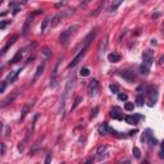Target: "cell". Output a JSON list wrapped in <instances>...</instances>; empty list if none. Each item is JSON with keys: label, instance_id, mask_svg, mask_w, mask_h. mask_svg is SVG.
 I'll return each instance as SVG.
<instances>
[{"label": "cell", "instance_id": "obj_11", "mask_svg": "<svg viewBox=\"0 0 164 164\" xmlns=\"http://www.w3.org/2000/svg\"><path fill=\"white\" fill-rule=\"evenodd\" d=\"M68 15V13L65 12V10H63L62 13H58V14L56 15H54V17H51V24H50V28H53V27H55L56 24L59 23V22H60L63 18L64 17H67Z\"/></svg>", "mask_w": 164, "mask_h": 164}, {"label": "cell", "instance_id": "obj_2", "mask_svg": "<svg viewBox=\"0 0 164 164\" xmlns=\"http://www.w3.org/2000/svg\"><path fill=\"white\" fill-rule=\"evenodd\" d=\"M77 30H78V26H76V24L65 28L60 34V36H59V42H60L63 46H68V44L71 42V40H72V37L75 36V34L77 32Z\"/></svg>", "mask_w": 164, "mask_h": 164}, {"label": "cell", "instance_id": "obj_7", "mask_svg": "<svg viewBox=\"0 0 164 164\" xmlns=\"http://www.w3.org/2000/svg\"><path fill=\"white\" fill-rule=\"evenodd\" d=\"M86 51H87V46H83V48H82L81 50H80V53H78L77 55H76L75 58H73V60L69 63V68H75L76 65H77L78 63H80V62L82 60V58H83V56H85V54H86Z\"/></svg>", "mask_w": 164, "mask_h": 164}, {"label": "cell", "instance_id": "obj_40", "mask_svg": "<svg viewBox=\"0 0 164 164\" xmlns=\"http://www.w3.org/2000/svg\"><path fill=\"white\" fill-rule=\"evenodd\" d=\"M51 158H53V155H51V154H48V157H46V159H45V164H50Z\"/></svg>", "mask_w": 164, "mask_h": 164}, {"label": "cell", "instance_id": "obj_5", "mask_svg": "<svg viewBox=\"0 0 164 164\" xmlns=\"http://www.w3.org/2000/svg\"><path fill=\"white\" fill-rule=\"evenodd\" d=\"M153 62H154V53L151 50H145L142 54V65L150 68Z\"/></svg>", "mask_w": 164, "mask_h": 164}, {"label": "cell", "instance_id": "obj_38", "mask_svg": "<svg viewBox=\"0 0 164 164\" xmlns=\"http://www.w3.org/2000/svg\"><path fill=\"white\" fill-rule=\"evenodd\" d=\"M103 7H104V1H103V3H101V4H100V5H99V8H97V9H96V10H95V12H94V13H92V14H94V15H97V14H99V12H100V9H101V8H103Z\"/></svg>", "mask_w": 164, "mask_h": 164}, {"label": "cell", "instance_id": "obj_16", "mask_svg": "<svg viewBox=\"0 0 164 164\" xmlns=\"http://www.w3.org/2000/svg\"><path fill=\"white\" fill-rule=\"evenodd\" d=\"M141 118H142L141 116H126L124 121H126V123H128V124H137L138 119H141Z\"/></svg>", "mask_w": 164, "mask_h": 164}, {"label": "cell", "instance_id": "obj_22", "mask_svg": "<svg viewBox=\"0 0 164 164\" xmlns=\"http://www.w3.org/2000/svg\"><path fill=\"white\" fill-rule=\"evenodd\" d=\"M109 132V126H108V123L106 122H103L99 126V133L101 136H104V135H106V133Z\"/></svg>", "mask_w": 164, "mask_h": 164}, {"label": "cell", "instance_id": "obj_32", "mask_svg": "<svg viewBox=\"0 0 164 164\" xmlns=\"http://www.w3.org/2000/svg\"><path fill=\"white\" fill-rule=\"evenodd\" d=\"M5 89H7V82L0 81V94H3V92L5 91Z\"/></svg>", "mask_w": 164, "mask_h": 164}, {"label": "cell", "instance_id": "obj_1", "mask_svg": "<svg viewBox=\"0 0 164 164\" xmlns=\"http://www.w3.org/2000/svg\"><path fill=\"white\" fill-rule=\"evenodd\" d=\"M73 85H75V78L69 77L65 82V86H64V91L62 92V99H60V104H59V113L62 114V117H64V112H65V104H67L68 96L69 94L72 92L73 89Z\"/></svg>", "mask_w": 164, "mask_h": 164}, {"label": "cell", "instance_id": "obj_37", "mask_svg": "<svg viewBox=\"0 0 164 164\" xmlns=\"http://www.w3.org/2000/svg\"><path fill=\"white\" fill-rule=\"evenodd\" d=\"M118 99L122 100V101H126L128 99V96H127V94H118Z\"/></svg>", "mask_w": 164, "mask_h": 164}, {"label": "cell", "instance_id": "obj_35", "mask_svg": "<svg viewBox=\"0 0 164 164\" xmlns=\"http://www.w3.org/2000/svg\"><path fill=\"white\" fill-rule=\"evenodd\" d=\"M105 48H106V39L104 40V42L100 45V49H99V53H100V55H101V53H104V50H105Z\"/></svg>", "mask_w": 164, "mask_h": 164}, {"label": "cell", "instance_id": "obj_27", "mask_svg": "<svg viewBox=\"0 0 164 164\" xmlns=\"http://www.w3.org/2000/svg\"><path fill=\"white\" fill-rule=\"evenodd\" d=\"M97 113H99V106H95V108L91 110V113H90V118H91V119L96 118Z\"/></svg>", "mask_w": 164, "mask_h": 164}, {"label": "cell", "instance_id": "obj_25", "mask_svg": "<svg viewBox=\"0 0 164 164\" xmlns=\"http://www.w3.org/2000/svg\"><path fill=\"white\" fill-rule=\"evenodd\" d=\"M80 76H82V77H87V76H90V69H89L87 67L81 68V71H80Z\"/></svg>", "mask_w": 164, "mask_h": 164}, {"label": "cell", "instance_id": "obj_39", "mask_svg": "<svg viewBox=\"0 0 164 164\" xmlns=\"http://www.w3.org/2000/svg\"><path fill=\"white\" fill-rule=\"evenodd\" d=\"M5 154V144L0 145V155H4Z\"/></svg>", "mask_w": 164, "mask_h": 164}, {"label": "cell", "instance_id": "obj_41", "mask_svg": "<svg viewBox=\"0 0 164 164\" xmlns=\"http://www.w3.org/2000/svg\"><path fill=\"white\" fill-rule=\"evenodd\" d=\"M92 163H94V158H87L86 162L82 163V164H92Z\"/></svg>", "mask_w": 164, "mask_h": 164}, {"label": "cell", "instance_id": "obj_46", "mask_svg": "<svg viewBox=\"0 0 164 164\" xmlns=\"http://www.w3.org/2000/svg\"><path fill=\"white\" fill-rule=\"evenodd\" d=\"M1 3H3V0H0V4H1Z\"/></svg>", "mask_w": 164, "mask_h": 164}, {"label": "cell", "instance_id": "obj_18", "mask_svg": "<svg viewBox=\"0 0 164 164\" xmlns=\"http://www.w3.org/2000/svg\"><path fill=\"white\" fill-rule=\"evenodd\" d=\"M44 69H45V62H42V63H41V64L39 65V67H37L36 73H35V77H34V80H32V83H34V82H36L37 80H39L40 76L44 73Z\"/></svg>", "mask_w": 164, "mask_h": 164}, {"label": "cell", "instance_id": "obj_24", "mask_svg": "<svg viewBox=\"0 0 164 164\" xmlns=\"http://www.w3.org/2000/svg\"><path fill=\"white\" fill-rule=\"evenodd\" d=\"M144 104H145V97H144V95H137V96H136V105L142 106Z\"/></svg>", "mask_w": 164, "mask_h": 164}, {"label": "cell", "instance_id": "obj_36", "mask_svg": "<svg viewBox=\"0 0 164 164\" xmlns=\"http://www.w3.org/2000/svg\"><path fill=\"white\" fill-rule=\"evenodd\" d=\"M8 24H10V21H3V22H0V30H4Z\"/></svg>", "mask_w": 164, "mask_h": 164}, {"label": "cell", "instance_id": "obj_47", "mask_svg": "<svg viewBox=\"0 0 164 164\" xmlns=\"http://www.w3.org/2000/svg\"><path fill=\"white\" fill-rule=\"evenodd\" d=\"M62 164H64V163H62Z\"/></svg>", "mask_w": 164, "mask_h": 164}, {"label": "cell", "instance_id": "obj_33", "mask_svg": "<svg viewBox=\"0 0 164 164\" xmlns=\"http://www.w3.org/2000/svg\"><path fill=\"white\" fill-rule=\"evenodd\" d=\"M81 101H82V96H78L77 99L75 100V104H73V105H72V110H73V109H76V108H77V106H78V104H80Z\"/></svg>", "mask_w": 164, "mask_h": 164}, {"label": "cell", "instance_id": "obj_21", "mask_svg": "<svg viewBox=\"0 0 164 164\" xmlns=\"http://www.w3.org/2000/svg\"><path fill=\"white\" fill-rule=\"evenodd\" d=\"M22 58H23V51L19 50V51H17V53H15V55L13 56L12 60H10L9 63H10V64H15V63L21 62V60H22Z\"/></svg>", "mask_w": 164, "mask_h": 164}, {"label": "cell", "instance_id": "obj_26", "mask_svg": "<svg viewBox=\"0 0 164 164\" xmlns=\"http://www.w3.org/2000/svg\"><path fill=\"white\" fill-rule=\"evenodd\" d=\"M140 72H141V75L147 76V75H149V72H150V68H147V67H145V65L141 64L140 65Z\"/></svg>", "mask_w": 164, "mask_h": 164}, {"label": "cell", "instance_id": "obj_6", "mask_svg": "<svg viewBox=\"0 0 164 164\" xmlns=\"http://www.w3.org/2000/svg\"><path fill=\"white\" fill-rule=\"evenodd\" d=\"M18 37H19V36H18V35H13V36H12L9 40L7 41V44H5V46L1 49V50H0V58H1V56H4L5 54H7V51L10 49V46H13V45H14V44H15V41L18 40Z\"/></svg>", "mask_w": 164, "mask_h": 164}, {"label": "cell", "instance_id": "obj_19", "mask_svg": "<svg viewBox=\"0 0 164 164\" xmlns=\"http://www.w3.org/2000/svg\"><path fill=\"white\" fill-rule=\"evenodd\" d=\"M32 105H34V104H26V105L23 106V109H22V112H21V118H19V121H23V119L26 118V116L30 113V110H31Z\"/></svg>", "mask_w": 164, "mask_h": 164}, {"label": "cell", "instance_id": "obj_17", "mask_svg": "<svg viewBox=\"0 0 164 164\" xmlns=\"http://www.w3.org/2000/svg\"><path fill=\"white\" fill-rule=\"evenodd\" d=\"M50 24H51V17L45 18V19L42 21V23H41V27H40L41 32H42V34H45V32L50 28Z\"/></svg>", "mask_w": 164, "mask_h": 164}, {"label": "cell", "instance_id": "obj_13", "mask_svg": "<svg viewBox=\"0 0 164 164\" xmlns=\"http://www.w3.org/2000/svg\"><path fill=\"white\" fill-rule=\"evenodd\" d=\"M121 77L124 78L127 82H132L133 80H135V72L131 69H126V71H121Z\"/></svg>", "mask_w": 164, "mask_h": 164}, {"label": "cell", "instance_id": "obj_12", "mask_svg": "<svg viewBox=\"0 0 164 164\" xmlns=\"http://www.w3.org/2000/svg\"><path fill=\"white\" fill-rule=\"evenodd\" d=\"M32 21H34V15H28L26 22H24V24H23V28H22V35H23V36H27V35H28L30 30H31V26H32Z\"/></svg>", "mask_w": 164, "mask_h": 164}, {"label": "cell", "instance_id": "obj_43", "mask_svg": "<svg viewBox=\"0 0 164 164\" xmlns=\"http://www.w3.org/2000/svg\"><path fill=\"white\" fill-rule=\"evenodd\" d=\"M119 164H131V160H124V162H122Z\"/></svg>", "mask_w": 164, "mask_h": 164}, {"label": "cell", "instance_id": "obj_28", "mask_svg": "<svg viewBox=\"0 0 164 164\" xmlns=\"http://www.w3.org/2000/svg\"><path fill=\"white\" fill-rule=\"evenodd\" d=\"M132 153H133V157L136 158V159H138V158L141 157V151H140V149L138 147H133V150H132Z\"/></svg>", "mask_w": 164, "mask_h": 164}, {"label": "cell", "instance_id": "obj_8", "mask_svg": "<svg viewBox=\"0 0 164 164\" xmlns=\"http://www.w3.org/2000/svg\"><path fill=\"white\" fill-rule=\"evenodd\" d=\"M60 62H62V58H59L55 63V67L53 69V73H51V78H50V87L54 89L56 86V76H58V69H59V65H60Z\"/></svg>", "mask_w": 164, "mask_h": 164}, {"label": "cell", "instance_id": "obj_44", "mask_svg": "<svg viewBox=\"0 0 164 164\" xmlns=\"http://www.w3.org/2000/svg\"><path fill=\"white\" fill-rule=\"evenodd\" d=\"M1 128H3V123L0 122V133H1Z\"/></svg>", "mask_w": 164, "mask_h": 164}, {"label": "cell", "instance_id": "obj_34", "mask_svg": "<svg viewBox=\"0 0 164 164\" xmlns=\"http://www.w3.org/2000/svg\"><path fill=\"white\" fill-rule=\"evenodd\" d=\"M121 4H122V1H116V3H114V4H112V7H110V10H112V12H114V10H116L117 8H118V7H119V5H121Z\"/></svg>", "mask_w": 164, "mask_h": 164}, {"label": "cell", "instance_id": "obj_23", "mask_svg": "<svg viewBox=\"0 0 164 164\" xmlns=\"http://www.w3.org/2000/svg\"><path fill=\"white\" fill-rule=\"evenodd\" d=\"M108 60L112 62V63H118L119 60H121V55L117 53H110L108 55Z\"/></svg>", "mask_w": 164, "mask_h": 164}, {"label": "cell", "instance_id": "obj_15", "mask_svg": "<svg viewBox=\"0 0 164 164\" xmlns=\"http://www.w3.org/2000/svg\"><path fill=\"white\" fill-rule=\"evenodd\" d=\"M22 72V69H17V71H12V72L9 73V75L7 76V80H5V82H7V85H10V83H13L15 80H17V77H18V75Z\"/></svg>", "mask_w": 164, "mask_h": 164}, {"label": "cell", "instance_id": "obj_14", "mask_svg": "<svg viewBox=\"0 0 164 164\" xmlns=\"http://www.w3.org/2000/svg\"><path fill=\"white\" fill-rule=\"evenodd\" d=\"M110 117H112L113 119H118V121H122V119H123L122 109L118 108V106H114V108L110 110Z\"/></svg>", "mask_w": 164, "mask_h": 164}, {"label": "cell", "instance_id": "obj_20", "mask_svg": "<svg viewBox=\"0 0 164 164\" xmlns=\"http://www.w3.org/2000/svg\"><path fill=\"white\" fill-rule=\"evenodd\" d=\"M106 150H108L106 145H100V146L97 147L96 154H97V158H99V159H101L103 157H105V155H106Z\"/></svg>", "mask_w": 164, "mask_h": 164}, {"label": "cell", "instance_id": "obj_30", "mask_svg": "<svg viewBox=\"0 0 164 164\" xmlns=\"http://www.w3.org/2000/svg\"><path fill=\"white\" fill-rule=\"evenodd\" d=\"M109 89H110V91L113 92V94H119V89H118V86H117V85L112 83L110 86H109Z\"/></svg>", "mask_w": 164, "mask_h": 164}, {"label": "cell", "instance_id": "obj_10", "mask_svg": "<svg viewBox=\"0 0 164 164\" xmlns=\"http://www.w3.org/2000/svg\"><path fill=\"white\" fill-rule=\"evenodd\" d=\"M18 95H19V92H18V91H14L12 95H9V96H7L4 100H3V101H0V108H5V106H8V105H9V104H12L13 101H14V99H15V97L18 96Z\"/></svg>", "mask_w": 164, "mask_h": 164}, {"label": "cell", "instance_id": "obj_42", "mask_svg": "<svg viewBox=\"0 0 164 164\" xmlns=\"http://www.w3.org/2000/svg\"><path fill=\"white\" fill-rule=\"evenodd\" d=\"M23 149H24V142H19V145H18V150H19V151H23Z\"/></svg>", "mask_w": 164, "mask_h": 164}, {"label": "cell", "instance_id": "obj_45", "mask_svg": "<svg viewBox=\"0 0 164 164\" xmlns=\"http://www.w3.org/2000/svg\"><path fill=\"white\" fill-rule=\"evenodd\" d=\"M141 164H147V162H145V163H141Z\"/></svg>", "mask_w": 164, "mask_h": 164}, {"label": "cell", "instance_id": "obj_3", "mask_svg": "<svg viewBox=\"0 0 164 164\" xmlns=\"http://www.w3.org/2000/svg\"><path fill=\"white\" fill-rule=\"evenodd\" d=\"M147 96H149V106H154L158 101V96H159L158 87L153 86V85L147 87Z\"/></svg>", "mask_w": 164, "mask_h": 164}, {"label": "cell", "instance_id": "obj_9", "mask_svg": "<svg viewBox=\"0 0 164 164\" xmlns=\"http://www.w3.org/2000/svg\"><path fill=\"white\" fill-rule=\"evenodd\" d=\"M99 90H100V85H99V82H97V80H92L89 85V94L91 95V96H96Z\"/></svg>", "mask_w": 164, "mask_h": 164}, {"label": "cell", "instance_id": "obj_29", "mask_svg": "<svg viewBox=\"0 0 164 164\" xmlns=\"http://www.w3.org/2000/svg\"><path fill=\"white\" fill-rule=\"evenodd\" d=\"M133 108H135V104H133V103H126L124 104V109L127 112H132Z\"/></svg>", "mask_w": 164, "mask_h": 164}, {"label": "cell", "instance_id": "obj_31", "mask_svg": "<svg viewBox=\"0 0 164 164\" xmlns=\"http://www.w3.org/2000/svg\"><path fill=\"white\" fill-rule=\"evenodd\" d=\"M42 55L45 56V58H49V56H51V50L49 48H44L42 50Z\"/></svg>", "mask_w": 164, "mask_h": 164}, {"label": "cell", "instance_id": "obj_4", "mask_svg": "<svg viewBox=\"0 0 164 164\" xmlns=\"http://www.w3.org/2000/svg\"><path fill=\"white\" fill-rule=\"evenodd\" d=\"M141 141H142L144 144H149V146H153V145H157L158 144L157 138L153 136L151 130H150V128H147V130L144 132V135L141 136Z\"/></svg>", "mask_w": 164, "mask_h": 164}]
</instances>
